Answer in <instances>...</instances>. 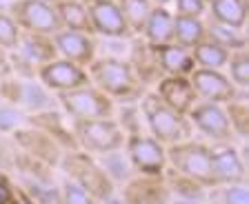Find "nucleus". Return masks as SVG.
Returning a JSON list of instances; mask_svg holds the SVG:
<instances>
[{
	"instance_id": "c85d7f7f",
	"label": "nucleus",
	"mask_w": 249,
	"mask_h": 204,
	"mask_svg": "<svg viewBox=\"0 0 249 204\" xmlns=\"http://www.w3.org/2000/svg\"><path fill=\"white\" fill-rule=\"evenodd\" d=\"M22 29L18 22L11 18L9 11H0V49L2 51H14L20 42Z\"/></svg>"
},
{
	"instance_id": "a878e982",
	"label": "nucleus",
	"mask_w": 249,
	"mask_h": 204,
	"mask_svg": "<svg viewBox=\"0 0 249 204\" xmlns=\"http://www.w3.org/2000/svg\"><path fill=\"white\" fill-rule=\"evenodd\" d=\"M116 2H118L124 20H127V27H129L131 36H138V33L142 31V25H145V20L154 5H151L149 0H116Z\"/></svg>"
},
{
	"instance_id": "cd10ccee",
	"label": "nucleus",
	"mask_w": 249,
	"mask_h": 204,
	"mask_svg": "<svg viewBox=\"0 0 249 204\" xmlns=\"http://www.w3.org/2000/svg\"><path fill=\"white\" fill-rule=\"evenodd\" d=\"M225 111H227V118H229V125H231V131L236 136L245 138L249 131V122H247V102L245 100L231 98L229 102H225Z\"/></svg>"
},
{
	"instance_id": "7c9ffc66",
	"label": "nucleus",
	"mask_w": 249,
	"mask_h": 204,
	"mask_svg": "<svg viewBox=\"0 0 249 204\" xmlns=\"http://www.w3.org/2000/svg\"><path fill=\"white\" fill-rule=\"evenodd\" d=\"M60 202H65V204H91V202H96V200H93L91 193H89L85 187H80L76 180L65 178V182H62V187H60Z\"/></svg>"
},
{
	"instance_id": "412c9836",
	"label": "nucleus",
	"mask_w": 249,
	"mask_h": 204,
	"mask_svg": "<svg viewBox=\"0 0 249 204\" xmlns=\"http://www.w3.org/2000/svg\"><path fill=\"white\" fill-rule=\"evenodd\" d=\"M56 14L62 29H73V31L93 33L91 18H89V7L83 0H60L56 2Z\"/></svg>"
},
{
	"instance_id": "a211bd4d",
	"label": "nucleus",
	"mask_w": 249,
	"mask_h": 204,
	"mask_svg": "<svg viewBox=\"0 0 249 204\" xmlns=\"http://www.w3.org/2000/svg\"><path fill=\"white\" fill-rule=\"evenodd\" d=\"M18 63L27 64V67H38L40 69L45 63H49L52 58H56V47H53L52 36H40V33H27L22 31L18 47L14 49Z\"/></svg>"
},
{
	"instance_id": "2eb2a0df",
	"label": "nucleus",
	"mask_w": 249,
	"mask_h": 204,
	"mask_svg": "<svg viewBox=\"0 0 249 204\" xmlns=\"http://www.w3.org/2000/svg\"><path fill=\"white\" fill-rule=\"evenodd\" d=\"M156 94L158 98L165 102L167 107H171L178 113H185L194 107V102L198 100L196 91H194L189 76H171V74H162L158 78L156 84Z\"/></svg>"
},
{
	"instance_id": "c756f323",
	"label": "nucleus",
	"mask_w": 249,
	"mask_h": 204,
	"mask_svg": "<svg viewBox=\"0 0 249 204\" xmlns=\"http://www.w3.org/2000/svg\"><path fill=\"white\" fill-rule=\"evenodd\" d=\"M216 188L212 193L213 200H218L220 204H249V191L245 187V182L238 184H216Z\"/></svg>"
},
{
	"instance_id": "4468645a",
	"label": "nucleus",
	"mask_w": 249,
	"mask_h": 204,
	"mask_svg": "<svg viewBox=\"0 0 249 204\" xmlns=\"http://www.w3.org/2000/svg\"><path fill=\"white\" fill-rule=\"evenodd\" d=\"M52 40L53 47H56V56L67 58L71 63L87 67L96 58V38H93V33L73 31V29H58L52 36Z\"/></svg>"
},
{
	"instance_id": "39448f33",
	"label": "nucleus",
	"mask_w": 249,
	"mask_h": 204,
	"mask_svg": "<svg viewBox=\"0 0 249 204\" xmlns=\"http://www.w3.org/2000/svg\"><path fill=\"white\" fill-rule=\"evenodd\" d=\"M58 102H60L62 111L69 115V120H96V118H114L116 105L107 94L96 87V84L87 82L83 87L69 91H60L58 94Z\"/></svg>"
},
{
	"instance_id": "9b49d317",
	"label": "nucleus",
	"mask_w": 249,
	"mask_h": 204,
	"mask_svg": "<svg viewBox=\"0 0 249 204\" xmlns=\"http://www.w3.org/2000/svg\"><path fill=\"white\" fill-rule=\"evenodd\" d=\"M189 82H192L198 100H209V102L225 105V102H229L231 98L238 95V89L233 87V82L223 69L194 67L192 74H189Z\"/></svg>"
},
{
	"instance_id": "bb28decb",
	"label": "nucleus",
	"mask_w": 249,
	"mask_h": 204,
	"mask_svg": "<svg viewBox=\"0 0 249 204\" xmlns=\"http://www.w3.org/2000/svg\"><path fill=\"white\" fill-rule=\"evenodd\" d=\"M229 69V80L233 82L236 89H247L249 87V53L247 47L243 49H233L229 51V60H227V67Z\"/></svg>"
},
{
	"instance_id": "393cba45",
	"label": "nucleus",
	"mask_w": 249,
	"mask_h": 204,
	"mask_svg": "<svg viewBox=\"0 0 249 204\" xmlns=\"http://www.w3.org/2000/svg\"><path fill=\"white\" fill-rule=\"evenodd\" d=\"M205 38H209V40L227 47L229 51L247 47L245 29H233V27L220 25V22H216V20H209V25H205Z\"/></svg>"
},
{
	"instance_id": "423d86ee",
	"label": "nucleus",
	"mask_w": 249,
	"mask_h": 204,
	"mask_svg": "<svg viewBox=\"0 0 249 204\" xmlns=\"http://www.w3.org/2000/svg\"><path fill=\"white\" fill-rule=\"evenodd\" d=\"M62 167H65L67 178L76 180L80 187L87 188L93 200H105L114 188V180L105 173L103 164H98L91 157V153L83 151V149L65 153Z\"/></svg>"
},
{
	"instance_id": "b1692460",
	"label": "nucleus",
	"mask_w": 249,
	"mask_h": 204,
	"mask_svg": "<svg viewBox=\"0 0 249 204\" xmlns=\"http://www.w3.org/2000/svg\"><path fill=\"white\" fill-rule=\"evenodd\" d=\"M205 38V20L194 16H176L174 14V42L180 47L194 49Z\"/></svg>"
},
{
	"instance_id": "2f4dec72",
	"label": "nucleus",
	"mask_w": 249,
	"mask_h": 204,
	"mask_svg": "<svg viewBox=\"0 0 249 204\" xmlns=\"http://www.w3.org/2000/svg\"><path fill=\"white\" fill-rule=\"evenodd\" d=\"M27 122L25 113L14 105H0V133H14Z\"/></svg>"
},
{
	"instance_id": "6e6552de",
	"label": "nucleus",
	"mask_w": 249,
	"mask_h": 204,
	"mask_svg": "<svg viewBox=\"0 0 249 204\" xmlns=\"http://www.w3.org/2000/svg\"><path fill=\"white\" fill-rule=\"evenodd\" d=\"M9 14L27 33L53 36L58 29H62L56 14V5L45 2V0H14Z\"/></svg>"
},
{
	"instance_id": "e433bc0d",
	"label": "nucleus",
	"mask_w": 249,
	"mask_h": 204,
	"mask_svg": "<svg viewBox=\"0 0 249 204\" xmlns=\"http://www.w3.org/2000/svg\"><path fill=\"white\" fill-rule=\"evenodd\" d=\"M0 156H2V144H0Z\"/></svg>"
},
{
	"instance_id": "f257e3e1",
	"label": "nucleus",
	"mask_w": 249,
	"mask_h": 204,
	"mask_svg": "<svg viewBox=\"0 0 249 204\" xmlns=\"http://www.w3.org/2000/svg\"><path fill=\"white\" fill-rule=\"evenodd\" d=\"M89 82L111 100H134L140 91L136 67L123 58H93L87 64Z\"/></svg>"
},
{
	"instance_id": "aec40b11",
	"label": "nucleus",
	"mask_w": 249,
	"mask_h": 204,
	"mask_svg": "<svg viewBox=\"0 0 249 204\" xmlns=\"http://www.w3.org/2000/svg\"><path fill=\"white\" fill-rule=\"evenodd\" d=\"M14 136L18 138L22 147L31 153V156H36L38 160H45V162H58L60 160V151H58V142L52 133H45V131H25L20 129L14 131Z\"/></svg>"
},
{
	"instance_id": "f8f14e48",
	"label": "nucleus",
	"mask_w": 249,
	"mask_h": 204,
	"mask_svg": "<svg viewBox=\"0 0 249 204\" xmlns=\"http://www.w3.org/2000/svg\"><path fill=\"white\" fill-rule=\"evenodd\" d=\"M212 151V175L213 187L216 184H238L245 182L247 178V169L240 157V151L233 147L231 142H216Z\"/></svg>"
},
{
	"instance_id": "72a5a7b5",
	"label": "nucleus",
	"mask_w": 249,
	"mask_h": 204,
	"mask_svg": "<svg viewBox=\"0 0 249 204\" xmlns=\"http://www.w3.org/2000/svg\"><path fill=\"white\" fill-rule=\"evenodd\" d=\"M11 198H14L11 188L7 187V184H0V204H2V202H9Z\"/></svg>"
},
{
	"instance_id": "6ab92c4d",
	"label": "nucleus",
	"mask_w": 249,
	"mask_h": 204,
	"mask_svg": "<svg viewBox=\"0 0 249 204\" xmlns=\"http://www.w3.org/2000/svg\"><path fill=\"white\" fill-rule=\"evenodd\" d=\"M154 63L160 74H171V76H189L192 69L196 67L192 56V49L180 47L176 42L162 45V47L154 49Z\"/></svg>"
},
{
	"instance_id": "9d476101",
	"label": "nucleus",
	"mask_w": 249,
	"mask_h": 204,
	"mask_svg": "<svg viewBox=\"0 0 249 204\" xmlns=\"http://www.w3.org/2000/svg\"><path fill=\"white\" fill-rule=\"evenodd\" d=\"M38 80H40V84L47 91L60 94V91H69L87 84L89 74H87V67H83V64L56 56L38 69Z\"/></svg>"
},
{
	"instance_id": "4be33fe9",
	"label": "nucleus",
	"mask_w": 249,
	"mask_h": 204,
	"mask_svg": "<svg viewBox=\"0 0 249 204\" xmlns=\"http://www.w3.org/2000/svg\"><path fill=\"white\" fill-rule=\"evenodd\" d=\"M212 20L220 25L245 29L247 25V0H212L209 2Z\"/></svg>"
},
{
	"instance_id": "20e7f679",
	"label": "nucleus",
	"mask_w": 249,
	"mask_h": 204,
	"mask_svg": "<svg viewBox=\"0 0 249 204\" xmlns=\"http://www.w3.org/2000/svg\"><path fill=\"white\" fill-rule=\"evenodd\" d=\"M167 151V164L171 167V171L189 178L194 182L202 184V187H213V175H212V151L207 144L194 140H180L174 142L169 147H165Z\"/></svg>"
},
{
	"instance_id": "dca6fc26",
	"label": "nucleus",
	"mask_w": 249,
	"mask_h": 204,
	"mask_svg": "<svg viewBox=\"0 0 249 204\" xmlns=\"http://www.w3.org/2000/svg\"><path fill=\"white\" fill-rule=\"evenodd\" d=\"M123 198L131 204L140 202H165L169 198V182L165 175H145L138 173V178L129 180L123 191Z\"/></svg>"
},
{
	"instance_id": "7ed1b4c3",
	"label": "nucleus",
	"mask_w": 249,
	"mask_h": 204,
	"mask_svg": "<svg viewBox=\"0 0 249 204\" xmlns=\"http://www.w3.org/2000/svg\"><path fill=\"white\" fill-rule=\"evenodd\" d=\"M140 111L145 115L149 133L160 142V144H165V147L189 138V126H192V122L187 120V115L174 111L171 107H167L165 102L158 98L156 91L154 94H147L145 98H142Z\"/></svg>"
},
{
	"instance_id": "1a4fd4ad",
	"label": "nucleus",
	"mask_w": 249,
	"mask_h": 204,
	"mask_svg": "<svg viewBox=\"0 0 249 204\" xmlns=\"http://www.w3.org/2000/svg\"><path fill=\"white\" fill-rule=\"evenodd\" d=\"M187 120L192 122L194 129H198L212 142H231L233 138L227 111H225V105H220V102L196 100L192 109L187 111Z\"/></svg>"
},
{
	"instance_id": "473e14b6",
	"label": "nucleus",
	"mask_w": 249,
	"mask_h": 204,
	"mask_svg": "<svg viewBox=\"0 0 249 204\" xmlns=\"http://www.w3.org/2000/svg\"><path fill=\"white\" fill-rule=\"evenodd\" d=\"M174 14L176 16H194V18H202V14L207 11V2L205 0H174Z\"/></svg>"
},
{
	"instance_id": "0eeeda50",
	"label": "nucleus",
	"mask_w": 249,
	"mask_h": 204,
	"mask_svg": "<svg viewBox=\"0 0 249 204\" xmlns=\"http://www.w3.org/2000/svg\"><path fill=\"white\" fill-rule=\"evenodd\" d=\"M124 153H127V162L138 173H145V175H165L167 173L165 144H160L151 133H127Z\"/></svg>"
},
{
	"instance_id": "5701e85b",
	"label": "nucleus",
	"mask_w": 249,
	"mask_h": 204,
	"mask_svg": "<svg viewBox=\"0 0 249 204\" xmlns=\"http://www.w3.org/2000/svg\"><path fill=\"white\" fill-rule=\"evenodd\" d=\"M194 63L196 67L202 69H225L229 60V49L218 45V42L209 40V38H202L196 47L192 49Z\"/></svg>"
},
{
	"instance_id": "f3484780",
	"label": "nucleus",
	"mask_w": 249,
	"mask_h": 204,
	"mask_svg": "<svg viewBox=\"0 0 249 204\" xmlns=\"http://www.w3.org/2000/svg\"><path fill=\"white\" fill-rule=\"evenodd\" d=\"M140 36L145 38L147 49H158L174 42V11L169 7H151Z\"/></svg>"
},
{
	"instance_id": "c9c22d12",
	"label": "nucleus",
	"mask_w": 249,
	"mask_h": 204,
	"mask_svg": "<svg viewBox=\"0 0 249 204\" xmlns=\"http://www.w3.org/2000/svg\"><path fill=\"white\" fill-rule=\"evenodd\" d=\"M45 2H52V5H56V2H60V0H45Z\"/></svg>"
},
{
	"instance_id": "f704fd0d",
	"label": "nucleus",
	"mask_w": 249,
	"mask_h": 204,
	"mask_svg": "<svg viewBox=\"0 0 249 204\" xmlns=\"http://www.w3.org/2000/svg\"><path fill=\"white\" fill-rule=\"evenodd\" d=\"M149 2H151L154 7H169L174 0H149Z\"/></svg>"
},
{
	"instance_id": "f03ea898",
	"label": "nucleus",
	"mask_w": 249,
	"mask_h": 204,
	"mask_svg": "<svg viewBox=\"0 0 249 204\" xmlns=\"http://www.w3.org/2000/svg\"><path fill=\"white\" fill-rule=\"evenodd\" d=\"M71 133L76 147L91 156H107L124 147L127 131L120 126L116 118H96V120L71 122Z\"/></svg>"
},
{
	"instance_id": "ddd939ff",
	"label": "nucleus",
	"mask_w": 249,
	"mask_h": 204,
	"mask_svg": "<svg viewBox=\"0 0 249 204\" xmlns=\"http://www.w3.org/2000/svg\"><path fill=\"white\" fill-rule=\"evenodd\" d=\"M89 18H91L93 33L105 38H129L131 31L127 27L123 11L116 0H87Z\"/></svg>"
}]
</instances>
